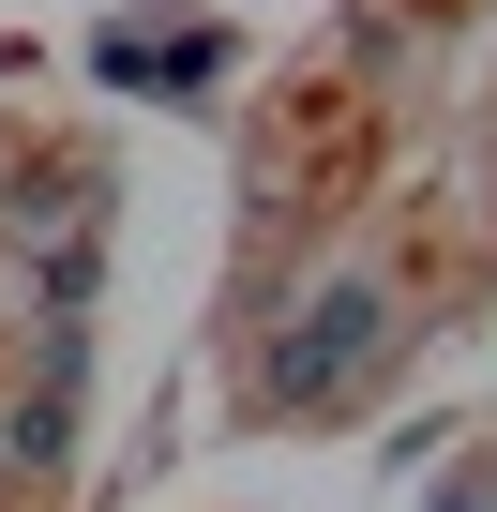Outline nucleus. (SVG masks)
Returning a JSON list of instances; mask_svg holds the SVG:
<instances>
[{"mask_svg":"<svg viewBox=\"0 0 497 512\" xmlns=\"http://www.w3.org/2000/svg\"><path fill=\"white\" fill-rule=\"evenodd\" d=\"M0 467H16V482H61V467H76V377H61V362H46V392H16Z\"/></svg>","mask_w":497,"mask_h":512,"instance_id":"f03ea898","label":"nucleus"},{"mask_svg":"<svg viewBox=\"0 0 497 512\" xmlns=\"http://www.w3.org/2000/svg\"><path fill=\"white\" fill-rule=\"evenodd\" d=\"M422 512H497V497H482V482H452V497H422Z\"/></svg>","mask_w":497,"mask_h":512,"instance_id":"7ed1b4c3","label":"nucleus"},{"mask_svg":"<svg viewBox=\"0 0 497 512\" xmlns=\"http://www.w3.org/2000/svg\"><path fill=\"white\" fill-rule=\"evenodd\" d=\"M377 347H392V287H332V302L272 347V377H257V392H272V407H347Z\"/></svg>","mask_w":497,"mask_h":512,"instance_id":"f257e3e1","label":"nucleus"}]
</instances>
